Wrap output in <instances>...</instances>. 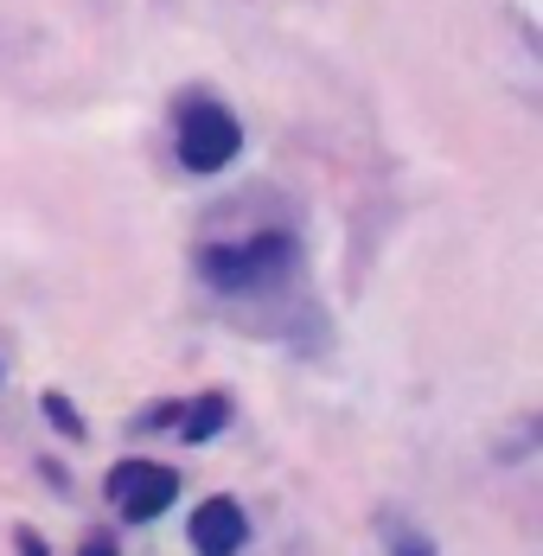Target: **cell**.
<instances>
[{"label": "cell", "instance_id": "cell-8", "mask_svg": "<svg viewBox=\"0 0 543 556\" xmlns=\"http://www.w3.org/2000/svg\"><path fill=\"white\" fill-rule=\"evenodd\" d=\"M77 556H122V551H115V538H84Z\"/></svg>", "mask_w": 543, "mask_h": 556}, {"label": "cell", "instance_id": "cell-6", "mask_svg": "<svg viewBox=\"0 0 543 556\" xmlns=\"http://www.w3.org/2000/svg\"><path fill=\"white\" fill-rule=\"evenodd\" d=\"M46 416H52L58 435H71V442H84V435H90V429H84V409H77L64 390H46Z\"/></svg>", "mask_w": 543, "mask_h": 556}, {"label": "cell", "instance_id": "cell-2", "mask_svg": "<svg viewBox=\"0 0 543 556\" xmlns=\"http://www.w3.org/2000/svg\"><path fill=\"white\" fill-rule=\"evenodd\" d=\"M237 148H243V128H237V115L217 110V103H192V110L179 115V161L192 173H224L237 161Z\"/></svg>", "mask_w": 543, "mask_h": 556}, {"label": "cell", "instance_id": "cell-1", "mask_svg": "<svg viewBox=\"0 0 543 556\" xmlns=\"http://www.w3.org/2000/svg\"><path fill=\"white\" fill-rule=\"evenodd\" d=\"M288 263H294V237H288V230H263V237H250V243H212V250L199 256L205 281L224 288V294L269 288V281H281Z\"/></svg>", "mask_w": 543, "mask_h": 556}, {"label": "cell", "instance_id": "cell-9", "mask_svg": "<svg viewBox=\"0 0 543 556\" xmlns=\"http://www.w3.org/2000/svg\"><path fill=\"white\" fill-rule=\"evenodd\" d=\"M20 556H46V544H39L33 531H20Z\"/></svg>", "mask_w": 543, "mask_h": 556}, {"label": "cell", "instance_id": "cell-4", "mask_svg": "<svg viewBox=\"0 0 543 556\" xmlns=\"http://www.w3.org/2000/svg\"><path fill=\"white\" fill-rule=\"evenodd\" d=\"M250 544V518H243V505L237 500H205L192 511V551L199 556H237Z\"/></svg>", "mask_w": 543, "mask_h": 556}, {"label": "cell", "instance_id": "cell-5", "mask_svg": "<svg viewBox=\"0 0 543 556\" xmlns=\"http://www.w3.org/2000/svg\"><path fill=\"white\" fill-rule=\"evenodd\" d=\"M173 422H179V442H212L217 429H224V422H230V403H224V396H199V403H186V409H173Z\"/></svg>", "mask_w": 543, "mask_h": 556}, {"label": "cell", "instance_id": "cell-7", "mask_svg": "<svg viewBox=\"0 0 543 556\" xmlns=\"http://www.w3.org/2000/svg\"><path fill=\"white\" fill-rule=\"evenodd\" d=\"M390 556H434V544L422 531H390Z\"/></svg>", "mask_w": 543, "mask_h": 556}, {"label": "cell", "instance_id": "cell-3", "mask_svg": "<svg viewBox=\"0 0 543 556\" xmlns=\"http://www.w3.org/2000/svg\"><path fill=\"white\" fill-rule=\"evenodd\" d=\"M109 500H115V511L128 525H148V518H161L166 505L179 500V473L161 467V460H122L109 473Z\"/></svg>", "mask_w": 543, "mask_h": 556}]
</instances>
